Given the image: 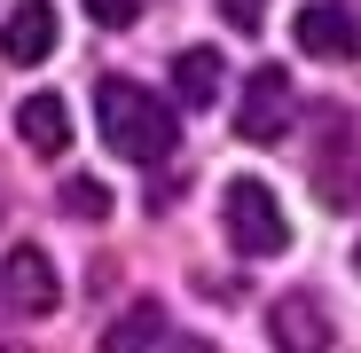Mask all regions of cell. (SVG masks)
Returning a JSON list of instances; mask_svg holds the SVG:
<instances>
[{
	"instance_id": "2",
	"label": "cell",
	"mask_w": 361,
	"mask_h": 353,
	"mask_svg": "<svg viewBox=\"0 0 361 353\" xmlns=\"http://www.w3.org/2000/svg\"><path fill=\"white\" fill-rule=\"evenodd\" d=\"M220 228H228V244L244 252V259H275V252H290V220H283V204L267 197V181H228V197H220Z\"/></svg>"
},
{
	"instance_id": "5",
	"label": "cell",
	"mask_w": 361,
	"mask_h": 353,
	"mask_svg": "<svg viewBox=\"0 0 361 353\" xmlns=\"http://www.w3.org/2000/svg\"><path fill=\"white\" fill-rule=\"evenodd\" d=\"M267 337L275 353H330V314L314 306V290H283L267 306Z\"/></svg>"
},
{
	"instance_id": "13",
	"label": "cell",
	"mask_w": 361,
	"mask_h": 353,
	"mask_svg": "<svg viewBox=\"0 0 361 353\" xmlns=\"http://www.w3.org/2000/svg\"><path fill=\"white\" fill-rule=\"evenodd\" d=\"M87 16L118 32V24H134V16H142V0H87Z\"/></svg>"
},
{
	"instance_id": "14",
	"label": "cell",
	"mask_w": 361,
	"mask_h": 353,
	"mask_svg": "<svg viewBox=\"0 0 361 353\" xmlns=\"http://www.w3.org/2000/svg\"><path fill=\"white\" fill-rule=\"evenodd\" d=\"M353 267H361V244H353Z\"/></svg>"
},
{
	"instance_id": "8",
	"label": "cell",
	"mask_w": 361,
	"mask_h": 353,
	"mask_svg": "<svg viewBox=\"0 0 361 353\" xmlns=\"http://www.w3.org/2000/svg\"><path fill=\"white\" fill-rule=\"evenodd\" d=\"M228 87V63H220V47H180L173 55V94L189 102V110H212Z\"/></svg>"
},
{
	"instance_id": "4",
	"label": "cell",
	"mask_w": 361,
	"mask_h": 353,
	"mask_svg": "<svg viewBox=\"0 0 361 353\" xmlns=\"http://www.w3.org/2000/svg\"><path fill=\"white\" fill-rule=\"evenodd\" d=\"M235 134H244V142H283V134H290V71H283V63H259V71L244 79Z\"/></svg>"
},
{
	"instance_id": "10",
	"label": "cell",
	"mask_w": 361,
	"mask_h": 353,
	"mask_svg": "<svg viewBox=\"0 0 361 353\" xmlns=\"http://www.w3.org/2000/svg\"><path fill=\"white\" fill-rule=\"evenodd\" d=\"M157 337H165V306H157V299H134L126 314L102 330V353H149Z\"/></svg>"
},
{
	"instance_id": "11",
	"label": "cell",
	"mask_w": 361,
	"mask_h": 353,
	"mask_svg": "<svg viewBox=\"0 0 361 353\" xmlns=\"http://www.w3.org/2000/svg\"><path fill=\"white\" fill-rule=\"evenodd\" d=\"M55 204H63L71 220H102V212H110V189H102V181H63Z\"/></svg>"
},
{
	"instance_id": "9",
	"label": "cell",
	"mask_w": 361,
	"mask_h": 353,
	"mask_svg": "<svg viewBox=\"0 0 361 353\" xmlns=\"http://www.w3.org/2000/svg\"><path fill=\"white\" fill-rule=\"evenodd\" d=\"M16 134H24V149L55 157V149L71 142V110H63V94H24V102H16Z\"/></svg>"
},
{
	"instance_id": "12",
	"label": "cell",
	"mask_w": 361,
	"mask_h": 353,
	"mask_svg": "<svg viewBox=\"0 0 361 353\" xmlns=\"http://www.w3.org/2000/svg\"><path fill=\"white\" fill-rule=\"evenodd\" d=\"M220 16L235 32H267V0H220Z\"/></svg>"
},
{
	"instance_id": "3",
	"label": "cell",
	"mask_w": 361,
	"mask_h": 353,
	"mask_svg": "<svg viewBox=\"0 0 361 353\" xmlns=\"http://www.w3.org/2000/svg\"><path fill=\"white\" fill-rule=\"evenodd\" d=\"M0 306L24 314V322H47L55 306H63V283H55V267H47L39 244H16L8 259H0Z\"/></svg>"
},
{
	"instance_id": "7",
	"label": "cell",
	"mask_w": 361,
	"mask_h": 353,
	"mask_svg": "<svg viewBox=\"0 0 361 353\" xmlns=\"http://www.w3.org/2000/svg\"><path fill=\"white\" fill-rule=\"evenodd\" d=\"M0 55L24 63V71L55 55V8H47V0H16V8L0 16Z\"/></svg>"
},
{
	"instance_id": "6",
	"label": "cell",
	"mask_w": 361,
	"mask_h": 353,
	"mask_svg": "<svg viewBox=\"0 0 361 353\" xmlns=\"http://www.w3.org/2000/svg\"><path fill=\"white\" fill-rule=\"evenodd\" d=\"M290 32H298V47H307V55H322V63H353V55H361V24L338 8V0H307Z\"/></svg>"
},
{
	"instance_id": "1",
	"label": "cell",
	"mask_w": 361,
	"mask_h": 353,
	"mask_svg": "<svg viewBox=\"0 0 361 353\" xmlns=\"http://www.w3.org/2000/svg\"><path fill=\"white\" fill-rule=\"evenodd\" d=\"M94 118H102V142L126 157V165H157V157H173V142H180L173 102L149 94L142 79H118V71L94 87Z\"/></svg>"
}]
</instances>
